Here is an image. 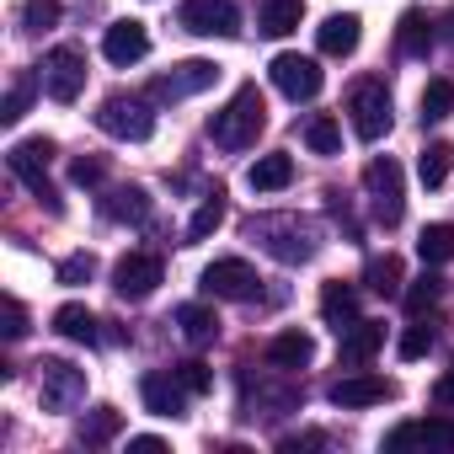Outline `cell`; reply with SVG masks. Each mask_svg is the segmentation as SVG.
Here are the masks:
<instances>
[{
    "label": "cell",
    "mask_w": 454,
    "mask_h": 454,
    "mask_svg": "<svg viewBox=\"0 0 454 454\" xmlns=\"http://www.w3.org/2000/svg\"><path fill=\"white\" fill-rule=\"evenodd\" d=\"M12 176H22L27 182V192L38 198V203H49V214H59L65 203H59V192H54V182H49V160H54V139H17L12 145Z\"/></svg>",
    "instance_id": "obj_3"
},
{
    "label": "cell",
    "mask_w": 454,
    "mask_h": 454,
    "mask_svg": "<svg viewBox=\"0 0 454 454\" xmlns=\"http://www.w3.org/2000/svg\"><path fill=\"white\" fill-rule=\"evenodd\" d=\"M433 348V326H422V321H411L406 332H401V358H422Z\"/></svg>",
    "instance_id": "obj_42"
},
{
    "label": "cell",
    "mask_w": 454,
    "mask_h": 454,
    "mask_svg": "<svg viewBox=\"0 0 454 454\" xmlns=\"http://www.w3.org/2000/svg\"><path fill=\"white\" fill-rule=\"evenodd\" d=\"M54 22H59V0H27V6H22V27L27 33H43Z\"/></svg>",
    "instance_id": "obj_38"
},
{
    "label": "cell",
    "mask_w": 454,
    "mask_h": 454,
    "mask_svg": "<svg viewBox=\"0 0 454 454\" xmlns=\"http://www.w3.org/2000/svg\"><path fill=\"white\" fill-rule=\"evenodd\" d=\"M305 145H310L316 155H337V150H342V123L326 118V113H316V118L305 123Z\"/></svg>",
    "instance_id": "obj_34"
},
{
    "label": "cell",
    "mask_w": 454,
    "mask_h": 454,
    "mask_svg": "<svg viewBox=\"0 0 454 454\" xmlns=\"http://www.w3.org/2000/svg\"><path fill=\"white\" fill-rule=\"evenodd\" d=\"M129 449H134V454H166V438H155V433H139V438H129Z\"/></svg>",
    "instance_id": "obj_45"
},
{
    "label": "cell",
    "mask_w": 454,
    "mask_h": 454,
    "mask_svg": "<svg viewBox=\"0 0 454 454\" xmlns=\"http://www.w3.org/2000/svg\"><path fill=\"white\" fill-rule=\"evenodd\" d=\"M43 91L54 97V102H75L81 91H86V54L75 49V43H59L49 59H43Z\"/></svg>",
    "instance_id": "obj_7"
},
{
    "label": "cell",
    "mask_w": 454,
    "mask_h": 454,
    "mask_svg": "<svg viewBox=\"0 0 454 454\" xmlns=\"http://www.w3.org/2000/svg\"><path fill=\"white\" fill-rule=\"evenodd\" d=\"M252 241H262L278 262H310L321 252V231L300 214H262L252 219Z\"/></svg>",
    "instance_id": "obj_2"
},
{
    "label": "cell",
    "mask_w": 454,
    "mask_h": 454,
    "mask_svg": "<svg viewBox=\"0 0 454 454\" xmlns=\"http://www.w3.org/2000/svg\"><path fill=\"white\" fill-rule=\"evenodd\" d=\"M443 43L454 49V12H443Z\"/></svg>",
    "instance_id": "obj_46"
},
{
    "label": "cell",
    "mask_w": 454,
    "mask_h": 454,
    "mask_svg": "<svg viewBox=\"0 0 454 454\" xmlns=\"http://www.w3.org/2000/svg\"><path fill=\"white\" fill-rule=\"evenodd\" d=\"M203 294L214 300H252L257 294V268L241 262V257H219L203 268Z\"/></svg>",
    "instance_id": "obj_12"
},
{
    "label": "cell",
    "mask_w": 454,
    "mask_h": 454,
    "mask_svg": "<svg viewBox=\"0 0 454 454\" xmlns=\"http://www.w3.org/2000/svg\"><path fill=\"white\" fill-rule=\"evenodd\" d=\"M300 17H305V0H262V6H257V33L289 38L300 27Z\"/></svg>",
    "instance_id": "obj_24"
},
{
    "label": "cell",
    "mask_w": 454,
    "mask_h": 454,
    "mask_svg": "<svg viewBox=\"0 0 454 454\" xmlns=\"http://www.w3.org/2000/svg\"><path fill=\"white\" fill-rule=\"evenodd\" d=\"M97 129L102 134H113V139H129V145H145L150 134H155V113L139 102V97H107L102 107H97Z\"/></svg>",
    "instance_id": "obj_5"
},
{
    "label": "cell",
    "mask_w": 454,
    "mask_h": 454,
    "mask_svg": "<svg viewBox=\"0 0 454 454\" xmlns=\"http://www.w3.org/2000/svg\"><path fill=\"white\" fill-rule=\"evenodd\" d=\"M385 449H433V454H449L454 449V422L449 417H427V422H401L385 433Z\"/></svg>",
    "instance_id": "obj_14"
},
{
    "label": "cell",
    "mask_w": 454,
    "mask_h": 454,
    "mask_svg": "<svg viewBox=\"0 0 454 454\" xmlns=\"http://www.w3.org/2000/svg\"><path fill=\"white\" fill-rule=\"evenodd\" d=\"M38 86H43V75H33V70H22L17 81H12V91H6V102H0V123H22V113L33 107V97H38Z\"/></svg>",
    "instance_id": "obj_29"
},
{
    "label": "cell",
    "mask_w": 454,
    "mask_h": 454,
    "mask_svg": "<svg viewBox=\"0 0 454 454\" xmlns=\"http://www.w3.org/2000/svg\"><path fill=\"white\" fill-rule=\"evenodd\" d=\"M102 214H107V219H118V224H150V192H145L139 182L113 187V192L102 198Z\"/></svg>",
    "instance_id": "obj_22"
},
{
    "label": "cell",
    "mask_w": 454,
    "mask_h": 454,
    "mask_svg": "<svg viewBox=\"0 0 454 454\" xmlns=\"http://www.w3.org/2000/svg\"><path fill=\"white\" fill-rule=\"evenodd\" d=\"M91 273H97V257L91 252H75V257L59 262V284H91Z\"/></svg>",
    "instance_id": "obj_40"
},
{
    "label": "cell",
    "mask_w": 454,
    "mask_h": 454,
    "mask_svg": "<svg viewBox=\"0 0 454 454\" xmlns=\"http://www.w3.org/2000/svg\"><path fill=\"white\" fill-rule=\"evenodd\" d=\"M438 289H443V284H438L433 273H422V278H411V289H401V305H406L411 316H422V310L438 305Z\"/></svg>",
    "instance_id": "obj_37"
},
{
    "label": "cell",
    "mask_w": 454,
    "mask_h": 454,
    "mask_svg": "<svg viewBox=\"0 0 454 454\" xmlns=\"http://www.w3.org/2000/svg\"><path fill=\"white\" fill-rule=\"evenodd\" d=\"M433 43H438V22H433L427 12H401V22H395V49H401L406 59H427Z\"/></svg>",
    "instance_id": "obj_20"
},
{
    "label": "cell",
    "mask_w": 454,
    "mask_h": 454,
    "mask_svg": "<svg viewBox=\"0 0 454 454\" xmlns=\"http://www.w3.org/2000/svg\"><path fill=\"white\" fill-rule=\"evenodd\" d=\"M348 118H353V134L358 139H385L390 134V91L380 81H358L348 91Z\"/></svg>",
    "instance_id": "obj_6"
},
{
    "label": "cell",
    "mask_w": 454,
    "mask_h": 454,
    "mask_svg": "<svg viewBox=\"0 0 454 454\" xmlns=\"http://www.w3.org/2000/svg\"><path fill=\"white\" fill-rule=\"evenodd\" d=\"M358 38H364V22H358L353 12H337V17H326V22L316 27V43H321V54H332V59H348V54L358 49Z\"/></svg>",
    "instance_id": "obj_19"
},
{
    "label": "cell",
    "mask_w": 454,
    "mask_h": 454,
    "mask_svg": "<svg viewBox=\"0 0 454 454\" xmlns=\"http://www.w3.org/2000/svg\"><path fill=\"white\" fill-rule=\"evenodd\" d=\"M43 406L49 411H75L86 401V369L65 364V358H43Z\"/></svg>",
    "instance_id": "obj_11"
},
{
    "label": "cell",
    "mask_w": 454,
    "mask_h": 454,
    "mask_svg": "<svg viewBox=\"0 0 454 454\" xmlns=\"http://www.w3.org/2000/svg\"><path fill=\"white\" fill-rule=\"evenodd\" d=\"M417 252H422V262H449L454 257V224H427L417 236Z\"/></svg>",
    "instance_id": "obj_35"
},
{
    "label": "cell",
    "mask_w": 454,
    "mask_h": 454,
    "mask_svg": "<svg viewBox=\"0 0 454 454\" xmlns=\"http://www.w3.org/2000/svg\"><path fill=\"white\" fill-rule=\"evenodd\" d=\"M289 182H294V160H289L284 150L257 155V160L247 166V187H252V192H284Z\"/></svg>",
    "instance_id": "obj_21"
},
{
    "label": "cell",
    "mask_w": 454,
    "mask_h": 454,
    "mask_svg": "<svg viewBox=\"0 0 454 454\" xmlns=\"http://www.w3.org/2000/svg\"><path fill=\"white\" fill-rule=\"evenodd\" d=\"M176 380L187 385V395H208V390H214V374H208V364H198V358L176 364Z\"/></svg>",
    "instance_id": "obj_39"
},
{
    "label": "cell",
    "mask_w": 454,
    "mask_h": 454,
    "mask_svg": "<svg viewBox=\"0 0 454 454\" xmlns=\"http://www.w3.org/2000/svg\"><path fill=\"white\" fill-rule=\"evenodd\" d=\"M241 390H247V406H257L262 417H278V411H294V406H300V390H294V385H278V390L262 385V390H252V380H241ZM257 411H252V417H257Z\"/></svg>",
    "instance_id": "obj_30"
},
{
    "label": "cell",
    "mask_w": 454,
    "mask_h": 454,
    "mask_svg": "<svg viewBox=\"0 0 454 454\" xmlns=\"http://www.w3.org/2000/svg\"><path fill=\"white\" fill-rule=\"evenodd\" d=\"M97 326H102V321H97L86 305H59V310H54V332H59V337H70V342L97 348V342H102V332H97Z\"/></svg>",
    "instance_id": "obj_25"
},
{
    "label": "cell",
    "mask_w": 454,
    "mask_h": 454,
    "mask_svg": "<svg viewBox=\"0 0 454 454\" xmlns=\"http://www.w3.org/2000/svg\"><path fill=\"white\" fill-rule=\"evenodd\" d=\"M214 81H219V65H214V59H182L171 75H155V81H150V97H155V102H182V97L208 91Z\"/></svg>",
    "instance_id": "obj_9"
},
{
    "label": "cell",
    "mask_w": 454,
    "mask_h": 454,
    "mask_svg": "<svg viewBox=\"0 0 454 454\" xmlns=\"http://www.w3.org/2000/svg\"><path fill=\"white\" fill-rule=\"evenodd\" d=\"M380 348H385V321H353L342 332V342H337V364L342 369H364Z\"/></svg>",
    "instance_id": "obj_17"
},
{
    "label": "cell",
    "mask_w": 454,
    "mask_h": 454,
    "mask_svg": "<svg viewBox=\"0 0 454 454\" xmlns=\"http://www.w3.org/2000/svg\"><path fill=\"white\" fill-rule=\"evenodd\" d=\"M395 395V380H385V374H364V369H353V374H342L337 385H332V406H348V411H358V406H380V401H390Z\"/></svg>",
    "instance_id": "obj_15"
},
{
    "label": "cell",
    "mask_w": 454,
    "mask_h": 454,
    "mask_svg": "<svg viewBox=\"0 0 454 454\" xmlns=\"http://www.w3.org/2000/svg\"><path fill=\"white\" fill-rule=\"evenodd\" d=\"M139 395H145V411L150 417H182L187 411V385L176 380V369L171 374H145L139 380Z\"/></svg>",
    "instance_id": "obj_18"
},
{
    "label": "cell",
    "mask_w": 454,
    "mask_h": 454,
    "mask_svg": "<svg viewBox=\"0 0 454 454\" xmlns=\"http://www.w3.org/2000/svg\"><path fill=\"white\" fill-rule=\"evenodd\" d=\"M454 113V81H427L422 91V123H443Z\"/></svg>",
    "instance_id": "obj_36"
},
{
    "label": "cell",
    "mask_w": 454,
    "mask_h": 454,
    "mask_svg": "<svg viewBox=\"0 0 454 454\" xmlns=\"http://www.w3.org/2000/svg\"><path fill=\"white\" fill-rule=\"evenodd\" d=\"M449 166H454V145H449V139H427L422 155H417L422 187H443V182H449Z\"/></svg>",
    "instance_id": "obj_28"
},
{
    "label": "cell",
    "mask_w": 454,
    "mask_h": 454,
    "mask_svg": "<svg viewBox=\"0 0 454 454\" xmlns=\"http://www.w3.org/2000/svg\"><path fill=\"white\" fill-rule=\"evenodd\" d=\"M102 54H107V65H139V59L150 54V33H145V22H134V17L113 22V27L102 33Z\"/></svg>",
    "instance_id": "obj_16"
},
{
    "label": "cell",
    "mask_w": 454,
    "mask_h": 454,
    "mask_svg": "<svg viewBox=\"0 0 454 454\" xmlns=\"http://www.w3.org/2000/svg\"><path fill=\"white\" fill-rule=\"evenodd\" d=\"M0 310H6V342H22V337H27V310H22V300L6 294V305H0Z\"/></svg>",
    "instance_id": "obj_43"
},
{
    "label": "cell",
    "mask_w": 454,
    "mask_h": 454,
    "mask_svg": "<svg viewBox=\"0 0 454 454\" xmlns=\"http://www.w3.org/2000/svg\"><path fill=\"white\" fill-rule=\"evenodd\" d=\"M268 70H273V86H278L289 102H310V97L321 91V81H326V75H321V65H316V59H305V54H278Z\"/></svg>",
    "instance_id": "obj_13"
},
{
    "label": "cell",
    "mask_w": 454,
    "mask_h": 454,
    "mask_svg": "<svg viewBox=\"0 0 454 454\" xmlns=\"http://www.w3.org/2000/svg\"><path fill=\"white\" fill-rule=\"evenodd\" d=\"M262 129H268V102H262V91H257L252 81L236 86V97L208 118V139H214L219 150H252Z\"/></svg>",
    "instance_id": "obj_1"
},
{
    "label": "cell",
    "mask_w": 454,
    "mask_h": 454,
    "mask_svg": "<svg viewBox=\"0 0 454 454\" xmlns=\"http://www.w3.org/2000/svg\"><path fill=\"white\" fill-rule=\"evenodd\" d=\"M433 401H438V406H454V364L438 374V385H433Z\"/></svg>",
    "instance_id": "obj_44"
},
{
    "label": "cell",
    "mask_w": 454,
    "mask_h": 454,
    "mask_svg": "<svg viewBox=\"0 0 454 454\" xmlns=\"http://www.w3.org/2000/svg\"><path fill=\"white\" fill-rule=\"evenodd\" d=\"M160 278H166V262H160L155 252H129V257L113 268V289H118L123 300H150V294L160 289Z\"/></svg>",
    "instance_id": "obj_10"
},
{
    "label": "cell",
    "mask_w": 454,
    "mask_h": 454,
    "mask_svg": "<svg viewBox=\"0 0 454 454\" xmlns=\"http://www.w3.org/2000/svg\"><path fill=\"white\" fill-rule=\"evenodd\" d=\"M321 321H326V326H337V337H342L353 321H364V316H358V289H353V284H342V278H337V284H326V289H321Z\"/></svg>",
    "instance_id": "obj_23"
},
{
    "label": "cell",
    "mask_w": 454,
    "mask_h": 454,
    "mask_svg": "<svg viewBox=\"0 0 454 454\" xmlns=\"http://www.w3.org/2000/svg\"><path fill=\"white\" fill-rule=\"evenodd\" d=\"M182 27L198 38H236L241 33V6L236 0H182Z\"/></svg>",
    "instance_id": "obj_8"
},
{
    "label": "cell",
    "mask_w": 454,
    "mask_h": 454,
    "mask_svg": "<svg viewBox=\"0 0 454 454\" xmlns=\"http://www.w3.org/2000/svg\"><path fill=\"white\" fill-rule=\"evenodd\" d=\"M364 192H369V208L380 224H401V208H406V187H401V166L390 155H374L364 166Z\"/></svg>",
    "instance_id": "obj_4"
},
{
    "label": "cell",
    "mask_w": 454,
    "mask_h": 454,
    "mask_svg": "<svg viewBox=\"0 0 454 454\" xmlns=\"http://www.w3.org/2000/svg\"><path fill=\"white\" fill-rule=\"evenodd\" d=\"M364 284H369L374 294H385V300H401V284H406V278H401V257H390V252L374 257V262L364 268Z\"/></svg>",
    "instance_id": "obj_32"
},
{
    "label": "cell",
    "mask_w": 454,
    "mask_h": 454,
    "mask_svg": "<svg viewBox=\"0 0 454 454\" xmlns=\"http://www.w3.org/2000/svg\"><path fill=\"white\" fill-rule=\"evenodd\" d=\"M123 433V411L118 406H97V411H86L81 417V443H107V438H118Z\"/></svg>",
    "instance_id": "obj_33"
},
{
    "label": "cell",
    "mask_w": 454,
    "mask_h": 454,
    "mask_svg": "<svg viewBox=\"0 0 454 454\" xmlns=\"http://www.w3.org/2000/svg\"><path fill=\"white\" fill-rule=\"evenodd\" d=\"M171 321H176V332H182L192 348H208V342L219 337V316H214L208 305H176Z\"/></svg>",
    "instance_id": "obj_26"
},
{
    "label": "cell",
    "mask_w": 454,
    "mask_h": 454,
    "mask_svg": "<svg viewBox=\"0 0 454 454\" xmlns=\"http://www.w3.org/2000/svg\"><path fill=\"white\" fill-rule=\"evenodd\" d=\"M219 224H224V187H214V192L198 203V214H192V224H187V247H192V241H208Z\"/></svg>",
    "instance_id": "obj_31"
},
{
    "label": "cell",
    "mask_w": 454,
    "mask_h": 454,
    "mask_svg": "<svg viewBox=\"0 0 454 454\" xmlns=\"http://www.w3.org/2000/svg\"><path fill=\"white\" fill-rule=\"evenodd\" d=\"M316 358V342L305 337V332H278L273 342H268V364L273 369H305Z\"/></svg>",
    "instance_id": "obj_27"
},
{
    "label": "cell",
    "mask_w": 454,
    "mask_h": 454,
    "mask_svg": "<svg viewBox=\"0 0 454 454\" xmlns=\"http://www.w3.org/2000/svg\"><path fill=\"white\" fill-rule=\"evenodd\" d=\"M70 176H75L81 187H97V182L107 176V160H102V155H75V160H70Z\"/></svg>",
    "instance_id": "obj_41"
}]
</instances>
